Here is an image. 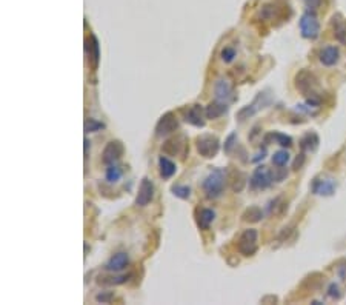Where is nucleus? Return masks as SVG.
Returning a JSON list of instances; mask_svg holds the SVG:
<instances>
[{
	"mask_svg": "<svg viewBox=\"0 0 346 305\" xmlns=\"http://www.w3.org/2000/svg\"><path fill=\"white\" fill-rule=\"evenodd\" d=\"M257 110H258V107H256V102H252L251 105L243 107V108L237 113V119H238L240 122L246 120V119H250L251 116H254V114L257 113Z\"/></svg>",
	"mask_w": 346,
	"mask_h": 305,
	"instance_id": "4be33fe9",
	"label": "nucleus"
},
{
	"mask_svg": "<svg viewBox=\"0 0 346 305\" xmlns=\"http://www.w3.org/2000/svg\"><path fill=\"white\" fill-rule=\"evenodd\" d=\"M128 277H130V276H118V277H111L112 280H108V282H105V283H114V285H118V283H124V282H126V280H128Z\"/></svg>",
	"mask_w": 346,
	"mask_h": 305,
	"instance_id": "7c9ffc66",
	"label": "nucleus"
},
{
	"mask_svg": "<svg viewBox=\"0 0 346 305\" xmlns=\"http://www.w3.org/2000/svg\"><path fill=\"white\" fill-rule=\"evenodd\" d=\"M105 176H106V180L110 182V184H116V182L120 180V177H122V170L117 165L111 164V165H108Z\"/></svg>",
	"mask_w": 346,
	"mask_h": 305,
	"instance_id": "5701e85b",
	"label": "nucleus"
},
{
	"mask_svg": "<svg viewBox=\"0 0 346 305\" xmlns=\"http://www.w3.org/2000/svg\"><path fill=\"white\" fill-rule=\"evenodd\" d=\"M300 33L304 39L316 40L320 36V24L312 11H306L300 17Z\"/></svg>",
	"mask_w": 346,
	"mask_h": 305,
	"instance_id": "f03ea898",
	"label": "nucleus"
},
{
	"mask_svg": "<svg viewBox=\"0 0 346 305\" xmlns=\"http://www.w3.org/2000/svg\"><path fill=\"white\" fill-rule=\"evenodd\" d=\"M100 130H105L104 122H98L96 119H88L85 122V131L86 133H96V131H100Z\"/></svg>",
	"mask_w": 346,
	"mask_h": 305,
	"instance_id": "393cba45",
	"label": "nucleus"
},
{
	"mask_svg": "<svg viewBox=\"0 0 346 305\" xmlns=\"http://www.w3.org/2000/svg\"><path fill=\"white\" fill-rule=\"evenodd\" d=\"M236 56H237V53H236V50L232 47H225L220 53V57H222V60L225 64H231L232 60L236 59Z\"/></svg>",
	"mask_w": 346,
	"mask_h": 305,
	"instance_id": "bb28decb",
	"label": "nucleus"
},
{
	"mask_svg": "<svg viewBox=\"0 0 346 305\" xmlns=\"http://www.w3.org/2000/svg\"><path fill=\"white\" fill-rule=\"evenodd\" d=\"M271 137L277 142L278 145H282V147H291L292 145V139L290 137V136H286V134H282V133H272L271 134Z\"/></svg>",
	"mask_w": 346,
	"mask_h": 305,
	"instance_id": "a878e982",
	"label": "nucleus"
},
{
	"mask_svg": "<svg viewBox=\"0 0 346 305\" xmlns=\"http://www.w3.org/2000/svg\"><path fill=\"white\" fill-rule=\"evenodd\" d=\"M124 151H125V148H124V145H122V142H118V140H111L110 144L105 147V150H104V162L105 164H108V165H111V164H116V162L124 156Z\"/></svg>",
	"mask_w": 346,
	"mask_h": 305,
	"instance_id": "6e6552de",
	"label": "nucleus"
},
{
	"mask_svg": "<svg viewBox=\"0 0 346 305\" xmlns=\"http://www.w3.org/2000/svg\"><path fill=\"white\" fill-rule=\"evenodd\" d=\"M236 144H237V136H236V133H232V134H230L228 136V139H226V142H225V153H231L232 151V148L236 147Z\"/></svg>",
	"mask_w": 346,
	"mask_h": 305,
	"instance_id": "cd10ccee",
	"label": "nucleus"
},
{
	"mask_svg": "<svg viewBox=\"0 0 346 305\" xmlns=\"http://www.w3.org/2000/svg\"><path fill=\"white\" fill-rule=\"evenodd\" d=\"M112 297H114L112 293H100V294L96 296V300H97V302H102V303H108V302H111Z\"/></svg>",
	"mask_w": 346,
	"mask_h": 305,
	"instance_id": "c756f323",
	"label": "nucleus"
},
{
	"mask_svg": "<svg viewBox=\"0 0 346 305\" xmlns=\"http://www.w3.org/2000/svg\"><path fill=\"white\" fill-rule=\"evenodd\" d=\"M334 36L337 37L338 42L346 44V24L342 22V20H336L334 17Z\"/></svg>",
	"mask_w": 346,
	"mask_h": 305,
	"instance_id": "6ab92c4d",
	"label": "nucleus"
},
{
	"mask_svg": "<svg viewBox=\"0 0 346 305\" xmlns=\"http://www.w3.org/2000/svg\"><path fill=\"white\" fill-rule=\"evenodd\" d=\"M220 150V140L212 134H203L197 139V151L205 159L216 157Z\"/></svg>",
	"mask_w": 346,
	"mask_h": 305,
	"instance_id": "7ed1b4c3",
	"label": "nucleus"
},
{
	"mask_svg": "<svg viewBox=\"0 0 346 305\" xmlns=\"http://www.w3.org/2000/svg\"><path fill=\"white\" fill-rule=\"evenodd\" d=\"M304 2H306L310 8H317L320 5V0H304Z\"/></svg>",
	"mask_w": 346,
	"mask_h": 305,
	"instance_id": "473e14b6",
	"label": "nucleus"
},
{
	"mask_svg": "<svg viewBox=\"0 0 346 305\" xmlns=\"http://www.w3.org/2000/svg\"><path fill=\"white\" fill-rule=\"evenodd\" d=\"M171 191L176 197H180V199H188L191 196V188L188 185H172L171 187Z\"/></svg>",
	"mask_w": 346,
	"mask_h": 305,
	"instance_id": "b1692460",
	"label": "nucleus"
},
{
	"mask_svg": "<svg viewBox=\"0 0 346 305\" xmlns=\"http://www.w3.org/2000/svg\"><path fill=\"white\" fill-rule=\"evenodd\" d=\"M290 159H291V156L286 150H278L272 156V164L277 167H284L290 162Z\"/></svg>",
	"mask_w": 346,
	"mask_h": 305,
	"instance_id": "aec40b11",
	"label": "nucleus"
},
{
	"mask_svg": "<svg viewBox=\"0 0 346 305\" xmlns=\"http://www.w3.org/2000/svg\"><path fill=\"white\" fill-rule=\"evenodd\" d=\"M185 120L194 127H205V119H203V108L202 105H192L185 110Z\"/></svg>",
	"mask_w": 346,
	"mask_h": 305,
	"instance_id": "9b49d317",
	"label": "nucleus"
},
{
	"mask_svg": "<svg viewBox=\"0 0 346 305\" xmlns=\"http://www.w3.org/2000/svg\"><path fill=\"white\" fill-rule=\"evenodd\" d=\"M178 128V120L174 113H165L162 116L156 125V134L158 137H165L171 133H174Z\"/></svg>",
	"mask_w": 346,
	"mask_h": 305,
	"instance_id": "423d86ee",
	"label": "nucleus"
},
{
	"mask_svg": "<svg viewBox=\"0 0 346 305\" xmlns=\"http://www.w3.org/2000/svg\"><path fill=\"white\" fill-rule=\"evenodd\" d=\"M243 219L250 222H258L263 219V211L258 207H250L245 213H243Z\"/></svg>",
	"mask_w": 346,
	"mask_h": 305,
	"instance_id": "412c9836",
	"label": "nucleus"
},
{
	"mask_svg": "<svg viewBox=\"0 0 346 305\" xmlns=\"http://www.w3.org/2000/svg\"><path fill=\"white\" fill-rule=\"evenodd\" d=\"M337 184L332 179H316L312 184V193L318 196H332Z\"/></svg>",
	"mask_w": 346,
	"mask_h": 305,
	"instance_id": "1a4fd4ad",
	"label": "nucleus"
},
{
	"mask_svg": "<svg viewBox=\"0 0 346 305\" xmlns=\"http://www.w3.org/2000/svg\"><path fill=\"white\" fill-rule=\"evenodd\" d=\"M300 147L303 151H316L318 147V137L316 133H308L302 140H300Z\"/></svg>",
	"mask_w": 346,
	"mask_h": 305,
	"instance_id": "a211bd4d",
	"label": "nucleus"
},
{
	"mask_svg": "<svg viewBox=\"0 0 346 305\" xmlns=\"http://www.w3.org/2000/svg\"><path fill=\"white\" fill-rule=\"evenodd\" d=\"M158 171H160V176L164 179H171L176 171H177V167L172 160H170L168 157L165 156H160L158 157Z\"/></svg>",
	"mask_w": 346,
	"mask_h": 305,
	"instance_id": "dca6fc26",
	"label": "nucleus"
},
{
	"mask_svg": "<svg viewBox=\"0 0 346 305\" xmlns=\"http://www.w3.org/2000/svg\"><path fill=\"white\" fill-rule=\"evenodd\" d=\"M86 51L90 54L92 68L96 70L98 67V62H100V45H98V40L94 34H91L90 39H86Z\"/></svg>",
	"mask_w": 346,
	"mask_h": 305,
	"instance_id": "4468645a",
	"label": "nucleus"
},
{
	"mask_svg": "<svg viewBox=\"0 0 346 305\" xmlns=\"http://www.w3.org/2000/svg\"><path fill=\"white\" fill-rule=\"evenodd\" d=\"M328 296L331 299H340L342 297V293H340V287L337 285V283H331L330 288H328Z\"/></svg>",
	"mask_w": 346,
	"mask_h": 305,
	"instance_id": "c85d7f7f",
	"label": "nucleus"
},
{
	"mask_svg": "<svg viewBox=\"0 0 346 305\" xmlns=\"http://www.w3.org/2000/svg\"><path fill=\"white\" fill-rule=\"evenodd\" d=\"M318 59L324 67H334L336 64H338V60H340V51L334 45L324 47V48H322Z\"/></svg>",
	"mask_w": 346,
	"mask_h": 305,
	"instance_id": "9d476101",
	"label": "nucleus"
},
{
	"mask_svg": "<svg viewBox=\"0 0 346 305\" xmlns=\"http://www.w3.org/2000/svg\"><path fill=\"white\" fill-rule=\"evenodd\" d=\"M214 217H216V213L211 208L198 210V213H197V225H198V228L200 230H208L211 227Z\"/></svg>",
	"mask_w": 346,
	"mask_h": 305,
	"instance_id": "f3484780",
	"label": "nucleus"
},
{
	"mask_svg": "<svg viewBox=\"0 0 346 305\" xmlns=\"http://www.w3.org/2000/svg\"><path fill=\"white\" fill-rule=\"evenodd\" d=\"M90 144L91 142L88 139H85V157H88V150H90Z\"/></svg>",
	"mask_w": 346,
	"mask_h": 305,
	"instance_id": "72a5a7b5",
	"label": "nucleus"
},
{
	"mask_svg": "<svg viewBox=\"0 0 346 305\" xmlns=\"http://www.w3.org/2000/svg\"><path fill=\"white\" fill-rule=\"evenodd\" d=\"M303 160H304V154L302 153V154H300V159H298V157L296 159V164H294V168H296V170H298V168L303 165Z\"/></svg>",
	"mask_w": 346,
	"mask_h": 305,
	"instance_id": "2f4dec72",
	"label": "nucleus"
},
{
	"mask_svg": "<svg viewBox=\"0 0 346 305\" xmlns=\"http://www.w3.org/2000/svg\"><path fill=\"white\" fill-rule=\"evenodd\" d=\"M214 93H216V97L222 102H232L236 97L232 94V88L230 87V84L226 82V80L223 79H218L216 85H214Z\"/></svg>",
	"mask_w": 346,
	"mask_h": 305,
	"instance_id": "f8f14e48",
	"label": "nucleus"
},
{
	"mask_svg": "<svg viewBox=\"0 0 346 305\" xmlns=\"http://www.w3.org/2000/svg\"><path fill=\"white\" fill-rule=\"evenodd\" d=\"M226 111H228L226 102H222L217 99V100L211 102V104L205 108V116H206V119H218Z\"/></svg>",
	"mask_w": 346,
	"mask_h": 305,
	"instance_id": "2eb2a0df",
	"label": "nucleus"
},
{
	"mask_svg": "<svg viewBox=\"0 0 346 305\" xmlns=\"http://www.w3.org/2000/svg\"><path fill=\"white\" fill-rule=\"evenodd\" d=\"M154 197V184L152 180H150L148 177H144L140 182L138 187V193L136 196V205L138 207H146L148 203L152 200Z\"/></svg>",
	"mask_w": 346,
	"mask_h": 305,
	"instance_id": "0eeeda50",
	"label": "nucleus"
},
{
	"mask_svg": "<svg viewBox=\"0 0 346 305\" xmlns=\"http://www.w3.org/2000/svg\"><path fill=\"white\" fill-rule=\"evenodd\" d=\"M272 182H274V174L266 167H258L254 170L250 179V185L252 190H266L268 187H271Z\"/></svg>",
	"mask_w": 346,
	"mask_h": 305,
	"instance_id": "20e7f679",
	"label": "nucleus"
},
{
	"mask_svg": "<svg viewBox=\"0 0 346 305\" xmlns=\"http://www.w3.org/2000/svg\"><path fill=\"white\" fill-rule=\"evenodd\" d=\"M225 185H226V173H225V170L214 168L205 179H203L202 188H203V191H205L206 197L216 199L223 193Z\"/></svg>",
	"mask_w": 346,
	"mask_h": 305,
	"instance_id": "f257e3e1",
	"label": "nucleus"
},
{
	"mask_svg": "<svg viewBox=\"0 0 346 305\" xmlns=\"http://www.w3.org/2000/svg\"><path fill=\"white\" fill-rule=\"evenodd\" d=\"M237 248L243 256H252L257 251V231L256 230H246L238 239Z\"/></svg>",
	"mask_w": 346,
	"mask_h": 305,
	"instance_id": "39448f33",
	"label": "nucleus"
},
{
	"mask_svg": "<svg viewBox=\"0 0 346 305\" xmlns=\"http://www.w3.org/2000/svg\"><path fill=\"white\" fill-rule=\"evenodd\" d=\"M128 263H130V257L126 253H117L106 262L105 268L108 271H122L128 267Z\"/></svg>",
	"mask_w": 346,
	"mask_h": 305,
	"instance_id": "ddd939ff",
	"label": "nucleus"
}]
</instances>
